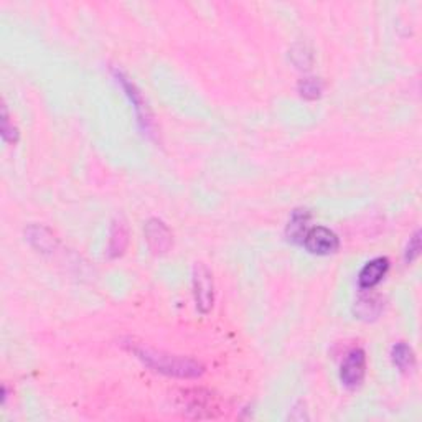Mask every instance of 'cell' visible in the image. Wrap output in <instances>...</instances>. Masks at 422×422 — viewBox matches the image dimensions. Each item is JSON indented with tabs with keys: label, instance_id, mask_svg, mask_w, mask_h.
<instances>
[{
	"label": "cell",
	"instance_id": "1",
	"mask_svg": "<svg viewBox=\"0 0 422 422\" xmlns=\"http://www.w3.org/2000/svg\"><path fill=\"white\" fill-rule=\"evenodd\" d=\"M134 353L149 368L162 373V375L177 376V378H197L203 373V367L198 361L184 358V356L169 355V353L150 350V348L144 347H136Z\"/></svg>",
	"mask_w": 422,
	"mask_h": 422
},
{
	"label": "cell",
	"instance_id": "2",
	"mask_svg": "<svg viewBox=\"0 0 422 422\" xmlns=\"http://www.w3.org/2000/svg\"><path fill=\"white\" fill-rule=\"evenodd\" d=\"M193 295L198 310L201 314H208L214 300L213 275L201 262H197L193 267Z\"/></svg>",
	"mask_w": 422,
	"mask_h": 422
},
{
	"label": "cell",
	"instance_id": "3",
	"mask_svg": "<svg viewBox=\"0 0 422 422\" xmlns=\"http://www.w3.org/2000/svg\"><path fill=\"white\" fill-rule=\"evenodd\" d=\"M302 245L308 253L316 256H328L338 251L340 239L332 229L325 226H314L306 233Z\"/></svg>",
	"mask_w": 422,
	"mask_h": 422
},
{
	"label": "cell",
	"instance_id": "4",
	"mask_svg": "<svg viewBox=\"0 0 422 422\" xmlns=\"http://www.w3.org/2000/svg\"><path fill=\"white\" fill-rule=\"evenodd\" d=\"M367 375V353L361 348H355L345 356L340 368V380L348 389L358 388Z\"/></svg>",
	"mask_w": 422,
	"mask_h": 422
},
{
	"label": "cell",
	"instance_id": "5",
	"mask_svg": "<svg viewBox=\"0 0 422 422\" xmlns=\"http://www.w3.org/2000/svg\"><path fill=\"white\" fill-rule=\"evenodd\" d=\"M114 76H116L117 83H119L125 91V96L131 99V103L134 106V111H136L137 121H139L142 131H145L147 134H152V132H150V129H152V124H153L152 116H150L147 103H145L144 97H142L140 91L136 88V84H134L132 81L124 75V73L114 70Z\"/></svg>",
	"mask_w": 422,
	"mask_h": 422
},
{
	"label": "cell",
	"instance_id": "6",
	"mask_svg": "<svg viewBox=\"0 0 422 422\" xmlns=\"http://www.w3.org/2000/svg\"><path fill=\"white\" fill-rule=\"evenodd\" d=\"M145 239L150 249L156 254H164L172 247V233L167 226L158 220H150L145 225Z\"/></svg>",
	"mask_w": 422,
	"mask_h": 422
},
{
	"label": "cell",
	"instance_id": "7",
	"mask_svg": "<svg viewBox=\"0 0 422 422\" xmlns=\"http://www.w3.org/2000/svg\"><path fill=\"white\" fill-rule=\"evenodd\" d=\"M389 269V261L386 258H376L373 261L364 264L363 269L360 271L358 286L361 289H373L375 286L383 281Z\"/></svg>",
	"mask_w": 422,
	"mask_h": 422
},
{
	"label": "cell",
	"instance_id": "8",
	"mask_svg": "<svg viewBox=\"0 0 422 422\" xmlns=\"http://www.w3.org/2000/svg\"><path fill=\"white\" fill-rule=\"evenodd\" d=\"M308 220H310V213L307 210H295L292 213L289 225H287V238L292 243L303 241V236L308 231Z\"/></svg>",
	"mask_w": 422,
	"mask_h": 422
},
{
	"label": "cell",
	"instance_id": "9",
	"mask_svg": "<svg viewBox=\"0 0 422 422\" xmlns=\"http://www.w3.org/2000/svg\"><path fill=\"white\" fill-rule=\"evenodd\" d=\"M381 310H383V300L375 294L361 295L355 303L356 315L363 320L376 319L381 314Z\"/></svg>",
	"mask_w": 422,
	"mask_h": 422
},
{
	"label": "cell",
	"instance_id": "10",
	"mask_svg": "<svg viewBox=\"0 0 422 422\" xmlns=\"http://www.w3.org/2000/svg\"><path fill=\"white\" fill-rule=\"evenodd\" d=\"M391 360L393 364L403 373L411 371L414 364H416V356H414L412 348L406 342H397L391 348Z\"/></svg>",
	"mask_w": 422,
	"mask_h": 422
},
{
	"label": "cell",
	"instance_id": "11",
	"mask_svg": "<svg viewBox=\"0 0 422 422\" xmlns=\"http://www.w3.org/2000/svg\"><path fill=\"white\" fill-rule=\"evenodd\" d=\"M28 241L34 245L36 249L48 253L55 247V238L51 236V233L48 229L42 228V226H30L27 231Z\"/></svg>",
	"mask_w": 422,
	"mask_h": 422
},
{
	"label": "cell",
	"instance_id": "12",
	"mask_svg": "<svg viewBox=\"0 0 422 422\" xmlns=\"http://www.w3.org/2000/svg\"><path fill=\"white\" fill-rule=\"evenodd\" d=\"M111 246H109V253L111 256H119L123 254L125 243H127V234H125V229L123 226V223H114L112 226V234H111Z\"/></svg>",
	"mask_w": 422,
	"mask_h": 422
},
{
	"label": "cell",
	"instance_id": "13",
	"mask_svg": "<svg viewBox=\"0 0 422 422\" xmlns=\"http://www.w3.org/2000/svg\"><path fill=\"white\" fill-rule=\"evenodd\" d=\"M299 92L306 99H316L322 95V83L316 78H303L299 83Z\"/></svg>",
	"mask_w": 422,
	"mask_h": 422
},
{
	"label": "cell",
	"instance_id": "14",
	"mask_svg": "<svg viewBox=\"0 0 422 422\" xmlns=\"http://www.w3.org/2000/svg\"><path fill=\"white\" fill-rule=\"evenodd\" d=\"M421 254V231H416L411 238H409L408 246H406L404 251V259L406 262L411 264L412 261H416Z\"/></svg>",
	"mask_w": 422,
	"mask_h": 422
},
{
	"label": "cell",
	"instance_id": "15",
	"mask_svg": "<svg viewBox=\"0 0 422 422\" xmlns=\"http://www.w3.org/2000/svg\"><path fill=\"white\" fill-rule=\"evenodd\" d=\"M2 117H3V119H2V137H3V140L15 144V142H17V139H18V132H17V129H15L14 125L9 123V116H7L5 108H2Z\"/></svg>",
	"mask_w": 422,
	"mask_h": 422
}]
</instances>
